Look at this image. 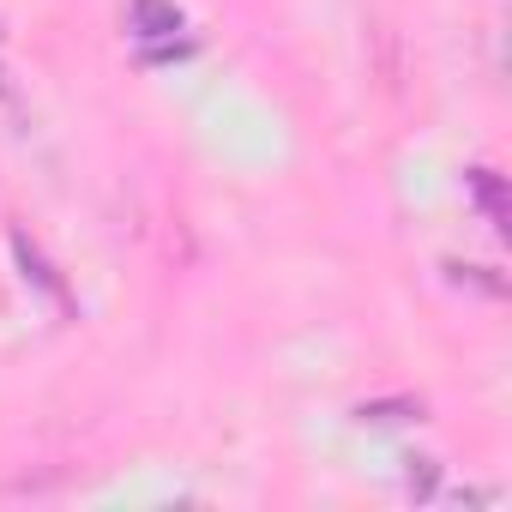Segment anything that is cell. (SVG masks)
I'll return each instance as SVG.
<instances>
[{
	"instance_id": "obj_1",
	"label": "cell",
	"mask_w": 512,
	"mask_h": 512,
	"mask_svg": "<svg viewBox=\"0 0 512 512\" xmlns=\"http://www.w3.org/2000/svg\"><path fill=\"white\" fill-rule=\"evenodd\" d=\"M127 25H133L139 43H163V37L181 31V7H175V0H133V7H127Z\"/></svg>"
},
{
	"instance_id": "obj_2",
	"label": "cell",
	"mask_w": 512,
	"mask_h": 512,
	"mask_svg": "<svg viewBox=\"0 0 512 512\" xmlns=\"http://www.w3.org/2000/svg\"><path fill=\"white\" fill-rule=\"evenodd\" d=\"M470 187H476V205L488 211V223L500 229V223H506V187H500V175H494V169H476Z\"/></svg>"
},
{
	"instance_id": "obj_3",
	"label": "cell",
	"mask_w": 512,
	"mask_h": 512,
	"mask_svg": "<svg viewBox=\"0 0 512 512\" xmlns=\"http://www.w3.org/2000/svg\"><path fill=\"white\" fill-rule=\"evenodd\" d=\"M356 416H362V422H416V416H422V404H410V398H392V404H362Z\"/></svg>"
},
{
	"instance_id": "obj_4",
	"label": "cell",
	"mask_w": 512,
	"mask_h": 512,
	"mask_svg": "<svg viewBox=\"0 0 512 512\" xmlns=\"http://www.w3.org/2000/svg\"><path fill=\"white\" fill-rule=\"evenodd\" d=\"M416 464H422V470H410V494L428 500V494H434V458H416Z\"/></svg>"
}]
</instances>
